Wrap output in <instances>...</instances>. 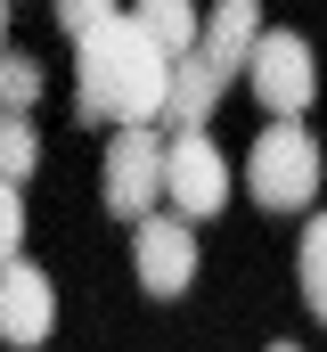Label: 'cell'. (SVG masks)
Listing matches in <instances>:
<instances>
[{"label": "cell", "mask_w": 327, "mask_h": 352, "mask_svg": "<svg viewBox=\"0 0 327 352\" xmlns=\"http://www.w3.org/2000/svg\"><path fill=\"white\" fill-rule=\"evenodd\" d=\"M74 98H82L90 123H115V131H131V123H164L172 58L131 25V8L106 16V25H90V33H74Z\"/></svg>", "instance_id": "1"}, {"label": "cell", "mask_w": 327, "mask_h": 352, "mask_svg": "<svg viewBox=\"0 0 327 352\" xmlns=\"http://www.w3.org/2000/svg\"><path fill=\"white\" fill-rule=\"evenodd\" d=\"M245 188H253L262 213H303V205L319 197V140H311L295 115H278V123L253 140V156H245Z\"/></svg>", "instance_id": "2"}, {"label": "cell", "mask_w": 327, "mask_h": 352, "mask_svg": "<svg viewBox=\"0 0 327 352\" xmlns=\"http://www.w3.org/2000/svg\"><path fill=\"white\" fill-rule=\"evenodd\" d=\"M98 197H106V213H115V221H131V230L156 213V197H164V140H156V123H131V131H115V140H106Z\"/></svg>", "instance_id": "3"}, {"label": "cell", "mask_w": 327, "mask_h": 352, "mask_svg": "<svg viewBox=\"0 0 327 352\" xmlns=\"http://www.w3.org/2000/svg\"><path fill=\"white\" fill-rule=\"evenodd\" d=\"M245 82H253V98L270 115H303L319 98V58H311V41L295 25H262V41L245 58Z\"/></svg>", "instance_id": "4"}, {"label": "cell", "mask_w": 327, "mask_h": 352, "mask_svg": "<svg viewBox=\"0 0 327 352\" xmlns=\"http://www.w3.org/2000/svg\"><path fill=\"white\" fill-rule=\"evenodd\" d=\"M164 197L180 221H213L229 205V156L213 148V131H172L164 140Z\"/></svg>", "instance_id": "5"}, {"label": "cell", "mask_w": 327, "mask_h": 352, "mask_svg": "<svg viewBox=\"0 0 327 352\" xmlns=\"http://www.w3.org/2000/svg\"><path fill=\"white\" fill-rule=\"evenodd\" d=\"M131 270H139V287L148 295H188V278H196V221H180V213H148L139 230H131Z\"/></svg>", "instance_id": "6"}, {"label": "cell", "mask_w": 327, "mask_h": 352, "mask_svg": "<svg viewBox=\"0 0 327 352\" xmlns=\"http://www.w3.org/2000/svg\"><path fill=\"white\" fill-rule=\"evenodd\" d=\"M49 328H58V287H49V270L41 263H0V336L16 352L49 344Z\"/></svg>", "instance_id": "7"}, {"label": "cell", "mask_w": 327, "mask_h": 352, "mask_svg": "<svg viewBox=\"0 0 327 352\" xmlns=\"http://www.w3.org/2000/svg\"><path fill=\"white\" fill-rule=\"evenodd\" d=\"M221 90H229V74H221L205 50L172 58V98H164V123H172V131H205V115L221 107Z\"/></svg>", "instance_id": "8"}, {"label": "cell", "mask_w": 327, "mask_h": 352, "mask_svg": "<svg viewBox=\"0 0 327 352\" xmlns=\"http://www.w3.org/2000/svg\"><path fill=\"white\" fill-rule=\"evenodd\" d=\"M253 41H262V8H253V0H213V16H205V41H196V50H205L229 82L245 74Z\"/></svg>", "instance_id": "9"}, {"label": "cell", "mask_w": 327, "mask_h": 352, "mask_svg": "<svg viewBox=\"0 0 327 352\" xmlns=\"http://www.w3.org/2000/svg\"><path fill=\"white\" fill-rule=\"evenodd\" d=\"M131 25L156 41L164 58H188V50L205 41V16H196V0H139V8H131Z\"/></svg>", "instance_id": "10"}, {"label": "cell", "mask_w": 327, "mask_h": 352, "mask_svg": "<svg viewBox=\"0 0 327 352\" xmlns=\"http://www.w3.org/2000/svg\"><path fill=\"white\" fill-rule=\"evenodd\" d=\"M295 278H303V311H311V320H327V213H311V221H303Z\"/></svg>", "instance_id": "11"}, {"label": "cell", "mask_w": 327, "mask_h": 352, "mask_svg": "<svg viewBox=\"0 0 327 352\" xmlns=\"http://www.w3.org/2000/svg\"><path fill=\"white\" fill-rule=\"evenodd\" d=\"M41 90H49L41 58H25V50H0V115H33V107H41Z\"/></svg>", "instance_id": "12"}, {"label": "cell", "mask_w": 327, "mask_h": 352, "mask_svg": "<svg viewBox=\"0 0 327 352\" xmlns=\"http://www.w3.org/2000/svg\"><path fill=\"white\" fill-rule=\"evenodd\" d=\"M33 164H41L33 115H0V180H33Z\"/></svg>", "instance_id": "13"}, {"label": "cell", "mask_w": 327, "mask_h": 352, "mask_svg": "<svg viewBox=\"0 0 327 352\" xmlns=\"http://www.w3.org/2000/svg\"><path fill=\"white\" fill-rule=\"evenodd\" d=\"M16 246H25V197L16 180H0V263H16Z\"/></svg>", "instance_id": "14"}, {"label": "cell", "mask_w": 327, "mask_h": 352, "mask_svg": "<svg viewBox=\"0 0 327 352\" xmlns=\"http://www.w3.org/2000/svg\"><path fill=\"white\" fill-rule=\"evenodd\" d=\"M49 8H58V25H66V33H90V25L123 16V0H49Z\"/></svg>", "instance_id": "15"}, {"label": "cell", "mask_w": 327, "mask_h": 352, "mask_svg": "<svg viewBox=\"0 0 327 352\" xmlns=\"http://www.w3.org/2000/svg\"><path fill=\"white\" fill-rule=\"evenodd\" d=\"M0 50H8V0H0Z\"/></svg>", "instance_id": "16"}, {"label": "cell", "mask_w": 327, "mask_h": 352, "mask_svg": "<svg viewBox=\"0 0 327 352\" xmlns=\"http://www.w3.org/2000/svg\"><path fill=\"white\" fill-rule=\"evenodd\" d=\"M270 352H303V344H270Z\"/></svg>", "instance_id": "17"}]
</instances>
